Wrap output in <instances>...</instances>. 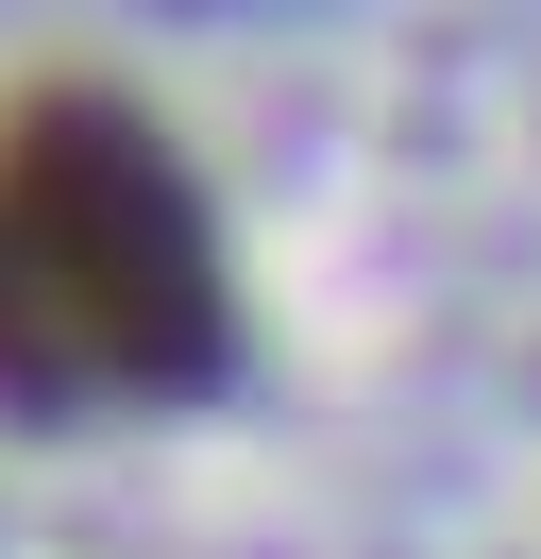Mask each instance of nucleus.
I'll list each match as a JSON object with an SVG mask.
<instances>
[{"label":"nucleus","mask_w":541,"mask_h":559,"mask_svg":"<svg viewBox=\"0 0 541 559\" xmlns=\"http://www.w3.org/2000/svg\"><path fill=\"white\" fill-rule=\"evenodd\" d=\"M220 373V238L119 103H34L0 136V390H187Z\"/></svg>","instance_id":"obj_1"}]
</instances>
